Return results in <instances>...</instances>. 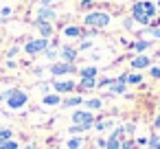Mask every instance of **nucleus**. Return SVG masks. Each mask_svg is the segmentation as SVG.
<instances>
[{"label": "nucleus", "instance_id": "4c0bfd02", "mask_svg": "<svg viewBox=\"0 0 160 149\" xmlns=\"http://www.w3.org/2000/svg\"><path fill=\"white\" fill-rule=\"evenodd\" d=\"M40 2H42V7H48V5L53 2V0H40Z\"/></svg>", "mask_w": 160, "mask_h": 149}, {"label": "nucleus", "instance_id": "9d476101", "mask_svg": "<svg viewBox=\"0 0 160 149\" xmlns=\"http://www.w3.org/2000/svg\"><path fill=\"white\" fill-rule=\"evenodd\" d=\"M62 59H64L66 64H75V59H77V51H75L72 46H64V48H62Z\"/></svg>", "mask_w": 160, "mask_h": 149}, {"label": "nucleus", "instance_id": "393cba45", "mask_svg": "<svg viewBox=\"0 0 160 149\" xmlns=\"http://www.w3.org/2000/svg\"><path fill=\"white\" fill-rule=\"evenodd\" d=\"M81 145H83V142H81V138H70V140L66 142V147H68V149H81Z\"/></svg>", "mask_w": 160, "mask_h": 149}, {"label": "nucleus", "instance_id": "7ed1b4c3", "mask_svg": "<svg viewBox=\"0 0 160 149\" xmlns=\"http://www.w3.org/2000/svg\"><path fill=\"white\" fill-rule=\"evenodd\" d=\"M132 18H134V22H138V24H142V27H149V22H151V18L145 13V9H142V2H134V7H132Z\"/></svg>", "mask_w": 160, "mask_h": 149}, {"label": "nucleus", "instance_id": "58836bf2", "mask_svg": "<svg viewBox=\"0 0 160 149\" xmlns=\"http://www.w3.org/2000/svg\"><path fill=\"white\" fill-rule=\"evenodd\" d=\"M24 149H35V145H27V147H24Z\"/></svg>", "mask_w": 160, "mask_h": 149}, {"label": "nucleus", "instance_id": "ddd939ff", "mask_svg": "<svg viewBox=\"0 0 160 149\" xmlns=\"http://www.w3.org/2000/svg\"><path fill=\"white\" fill-rule=\"evenodd\" d=\"M79 88H81V90H92V88H97V77H86V79H81V81H79Z\"/></svg>", "mask_w": 160, "mask_h": 149}, {"label": "nucleus", "instance_id": "f704fd0d", "mask_svg": "<svg viewBox=\"0 0 160 149\" xmlns=\"http://www.w3.org/2000/svg\"><path fill=\"white\" fill-rule=\"evenodd\" d=\"M125 127V134H134V129H136V125L134 123H129V125H123Z\"/></svg>", "mask_w": 160, "mask_h": 149}, {"label": "nucleus", "instance_id": "473e14b6", "mask_svg": "<svg viewBox=\"0 0 160 149\" xmlns=\"http://www.w3.org/2000/svg\"><path fill=\"white\" fill-rule=\"evenodd\" d=\"M153 129L160 132V103H158V116H156V121H153Z\"/></svg>", "mask_w": 160, "mask_h": 149}, {"label": "nucleus", "instance_id": "5701e85b", "mask_svg": "<svg viewBox=\"0 0 160 149\" xmlns=\"http://www.w3.org/2000/svg\"><path fill=\"white\" fill-rule=\"evenodd\" d=\"M86 107H88V110H101V107H103V101H101V99H88V101H86Z\"/></svg>", "mask_w": 160, "mask_h": 149}, {"label": "nucleus", "instance_id": "aec40b11", "mask_svg": "<svg viewBox=\"0 0 160 149\" xmlns=\"http://www.w3.org/2000/svg\"><path fill=\"white\" fill-rule=\"evenodd\" d=\"M142 81V75H136V72H125V83H132V86H136V83H140Z\"/></svg>", "mask_w": 160, "mask_h": 149}, {"label": "nucleus", "instance_id": "1a4fd4ad", "mask_svg": "<svg viewBox=\"0 0 160 149\" xmlns=\"http://www.w3.org/2000/svg\"><path fill=\"white\" fill-rule=\"evenodd\" d=\"M53 20H55V11H53L51 7H42V9L38 11L35 22H53Z\"/></svg>", "mask_w": 160, "mask_h": 149}, {"label": "nucleus", "instance_id": "f8f14e48", "mask_svg": "<svg viewBox=\"0 0 160 149\" xmlns=\"http://www.w3.org/2000/svg\"><path fill=\"white\" fill-rule=\"evenodd\" d=\"M35 27L40 29V35H42L44 40H48V37L53 35V27H51V22H35Z\"/></svg>", "mask_w": 160, "mask_h": 149}, {"label": "nucleus", "instance_id": "bb28decb", "mask_svg": "<svg viewBox=\"0 0 160 149\" xmlns=\"http://www.w3.org/2000/svg\"><path fill=\"white\" fill-rule=\"evenodd\" d=\"M70 129V134H81V132H88V127H83V125H72V127H68Z\"/></svg>", "mask_w": 160, "mask_h": 149}, {"label": "nucleus", "instance_id": "4be33fe9", "mask_svg": "<svg viewBox=\"0 0 160 149\" xmlns=\"http://www.w3.org/2000/svg\"><path fill=\"white\" fill-rule=\"evenodd\" d=\"M59 103H62L59 94H46L44 97V105H59Z\"/></svg>", "mask_w": 160, "mask_h": 149}, {"label": "nucleus", "instance_id": "c756f323", "mask_svg": "<svg viewBox=\"0 0 160 149\" xmlns=\"http://www.w3.org/2000/svg\"><path fill=\"white\" fill-rule=\"evenodd\" d=\"M136 145L132 142V140H121V149H134Z\"/></svg>", "mask_w": 160, "mask_h": 149}, {"label": "nucleus", "instance_id": "f3484780", "mask_svg": "<svg viewBox=\"0 0 160 149\" xmlns=\"http://www.w3.org/2000/svg\"><path fill=\"white\" fill-rule=\"evenodd\" d=\"M83 103V99L81 97H68V99H64L62 101V105L64 107H75V105H81Z\"/></svg>", "mask_w": 160, "mask_h": 149}, {"label": "nucleus", "instance_id": "0eeeda50", "mask_svg": "<svg viewBox=\"0 0 160 149\" xmlns=\"http://www.w3.org/2000/svg\"><path fill=\"white\" fill-rule=\"evenodd\" d=\"M129 66H132L134 70H142V68H149V66H151V59H149L147 55H136V57L129 62Z\"/></svg>", "mask_w": 160, "mask_h": 149}, {"label": "nucleus", "instance_id": "39448f33", "mask_svg": "<svg viewBox=\"0 0 160 149\" xmlns=\"http://www.w3.org/2000/svg\"><path fill=\"white\" fill-rule=\"evenodd\" d=\"M46 46H48V40L42 37V40H31V42H27L24 51H27L29 55H38V53H44Z\"/></svg>", "mask_w": 160, "mask_h": 149}, {"label": "nucleus", "instance_id": "7c9ffc66", "mask_svg": "<svg viewBox=\"0 0 160 149\" xmlns=\"http://www.w3.org/2000/svg\"><path fill=\"white\" fill-rule=\"evenodd\" d=\"M110 83H112V79H110V77H103V79H99V81H97V86H101V88H103V86H110Z\"/></svg>", "mask_w": 160, "mask_h": 149}, {"label": "nucleus", "instance_id": "b1692460", "mask_svg": "<svg viewBox=\"0 0 160 149\" xmlns=\"http://www.w3.org/2000/svg\"><path fill=\"white\" fill-rule=\"evenodd\" d=\"M105 149H121V140H118V138H112V136H110V138L105 140Z\"/></svg>", "mask_w": 160, "mask_h": 149}, {"label": "nucleus", "instance_id": "ea45409f", "mask_svg": "<svg viewBox=\"0 0 160 149\" xmlns=\"http://www.w3.org/2000/svg\"><path fill=\"white\" fill-rule=\"evenodd\" d=\"M158 138H160V134H158Z\"/></svg>", "mask_w": 160, "mask_h": 149}, {"label": "nucleus", "instance_id": "cd10ccee", "mask_svg": "<svg viewBox=\"0 0 160 149\" xmlns=\"http://www.w3.org/2000/svg\"><path fill=\"white\" fill-rule=\"evenodd\" d=\"M44 55H46L48 59H55V57H57V51H55V48H46V51H44Z\"/></svg>", "mask_w": 160, "mask_h": 149}, {"label": "nucleus", "instance_id": "a878e982", "mask_svg": "<svg viewBox=\"0 0 160 149\" xmlns=\"http://www.w3.org/2000/svg\"><path fill=\"white\" fill-rule=\"evenodd\" d=\"M112 138H118V140H125V127H116L112 132Z\"/></svg>", "mask_w": 160, "mask_h": 149}, {"label": "nucleus", "instance_id": "20e7f679", "mask_svg": "<svg viewBox=\"0 0 160 149\" xmlns=\"http://www.w3.org/2000/svg\"><path fill=\"white\" fill-rule=\"evenodd\" d=\"M27 101H29L27 92H22V90H13V92H11V97L7 99V105H9L11 110H20Z\"/></svg>", "mask_w": 160, "mask_h": 149}, {"label": "nucleus", "instance_id": "2eb2a0df", "mask_svg": "<svg viewBox=\"0 0 160 149\" xmlns=\"http://www.w3.org/2000/svg\"><path fill=\"white\" fill-rule=\"evenodd\" d=\"M149 46H151V42H149V40H138V42H134V44H132L129 48H134V51L142 53V51H147Z\"/></svg>", "mask_w": 160, "mask_h": 149}, {"label": "nucleus", "instance_id": "412c9836", "mask_svg": "<svg viewBox=\"0 0 160 149\" xmlns=\"http://www.w3.org/2000/svg\"><path fill=\"white\" fill-rule=\"evenodd\" d=\"M145 147H147V149H160V138H158V134H151Z\"/></svg>", "mask_w": 160, "mask_h": 149}, {"label": "nucleus", "instance_id": "423d86ee", "mask_svg": "<svg viewBox=\"0 0 160 149\" xmlns=\"http://www.w3.org/2000/svg\"><path fill=\"white\" fill-rule=\"evenodd\" d=\"M77 68H75V64H66V62H62V64H53L51 66V75H72Z\"/></svg>", "mask_w": 160, "mask_h": 149}, {"label": "nucleus", "instance_id": "c9c22d12", "mask_svg": "<svg viewBox=\"0 0 160 149\" xmlns=\"http://www.w3.org/2000/svg\"><path fill=\"white\" fill-rule=\"evenodd\" d=\"M132 27H134V18H127L125 20V29H132Z\"/></svg>", "mask_w": 160, "mask_h": 149}, {"label": "nucleus", "instance_id": "72a5a7b5", "mask_svg": "<svg viewBox=\"0 0 160 149\" xmlns=\"http://www.w3.org/2000/svg\"><path fill=\"white\" fill-rule=\"evenodd\" d=\"M11 138V132L9 129H2V132H0V140H9Z\"/></svg>", "mask_w": 160, "mask_h": 149}, {"label": "nucleus", "instance_id": "2f4dec72", "mask_svg": "<svg viewBox=\"0 0 160 149\" xmlns=\"http://www.w3.org/2000/svg\"><path fill=\"white\" fill-rule=\"evenodd\" d=\"M149 75H151L153 79H160V68H156V66H153V68H149Z\"/></svg>", "mask_w": 160, "mask_h": 149}, {"label": "nucleus", "instance_id": "9b49d317", "mask_svg": "<svg viewBox=\"0 0 160 149\" xmlns=\"http://www.w3.org/2000/svg\"><path fill=\"white\" fill-rule=\"evenodd\" d=\"M53 88H55V92H72L75 90V81H55Z\"/></svg>", "mask_w": 160, "mask_h": 149}, {"label": "nucleus", "instance_id": "dca6fc26", "mask_svg": "<svg viewBox=\"0 0 160 149\" xmlns=\"http://www.w3.org/2000/svg\"><path fill=\"white\" fill-rule=\"evenodd\" d=\"M97 75H99V70H97L94 66H86V68L79 70V77H81V79H86V77H97Z\"/></svg>", "mask_w": 160, "mask_h": 149}, {"label": "nucleus", "instance_id": "e433bc0d", "mask_svg": "<svg viewBox=\"0 0 160 149\" xmlns=\"http://www.w3.org/2000/svg\"><path fill=\"white\" fill-rule=\"evenodd\" d=\"M88 7H92V0H83L81 2V9H88Z\"/></svg>", "mask_w": 160, "mask_h": 149}, {"label": "nucleus", "instance_id": "6ab92c4d", "mask_svg": "<svg viewBox=\"0 0 160 149\" xmlns=\"http://www.w3.org/2000/svg\"><path fill=\"white\" fill-rule=\"evenodd\" d=\"M81 33H83V31H81L79 27H66V29H64V35H66V37H81Z\"/></svg>", "mask_w": 160, "mask_h": 149}, {"label": "nucleus", "instance_id": "f03ea898", "mask_svg": "<svg viewBox=\"0 0 160 149\" xmlns=\"http://www.w3.org/2000/svg\"><path fill=\"white\" fill-rule=\"evenodd\" d=\"M94 121H97V118H94L92 112H86V110H75V112H72V123H75V125H83V127L92 129Z\"/></svg>", "mask_w": 160, "mask_h": 149}, {"label": "nucleus", "instance_id": "6e6552de", "mask_svg": "<svg viewBox=\"0 0 160 149\" xmlns=\"http://www.w3.org/2000/svg\"><path fill=\"white\" fill-rule=\"evenodd\" d=\"M125 92H127V83H125V81H121L118 77H116V79H112L108 94H125Z\"/></svg>", "mask_w": 160, "mask_h": 149}, {"label": "nucleus", "instance_id": "4468645a", "mask_svg": "<svg viewBox=\"0 0 160 149\" xmlns=\"http://www.w3.org/2000/svg\"><path fill=\"white\" fill-rule=\"evenodd\" d=\"M108 127H112V118H97L94 121V129L97 132H105Z\"/></svg>", "mask_w": 160, "mask_h": 149}, {"label": "nucleus", "instance_id": "f257e3e1", "mask_svg": "<svg viewBox=\"0 0 160 149\" xmlns=\"http://www.w3.org/2000/svg\"><path fill=\"white\" fill-rule=\"evenodd\" d=\"M86 27H90V29H105L108 24H110V16L105 13V11H92V13H88L86 16Z\"/></svg>", "mask_w": 160, "mask_h": 149}, {"label": "nucleus", "instance_id": "a211bd4d", "mask_svg": "<svg viewBox=\"0 0 160 149\" xmlns=\"http://www.w3.org/2000/svg\"><path fill=\"white\" fill-rule=\"evenodd\" d=\"M142 9H145V13H147L151 20L156 18V5H153V2H149V0H142Z\"/></svg>", "mask_w": 160, "mask_h": 149}, {"label": "nucleus", "instance_id": "c85d7f7f", "mask_svg": "<svg viewBox=\"0 0 160 149\" xmlns=\"http://www.w3.org/2000/svg\"><path fill=\"white\" fill-rule=\"evenodd\" d=\"M5 149H18V142L9 138V140H5Z\"/></svg>", "mask_w": 160, "mask_h": 149}]
</instances>
